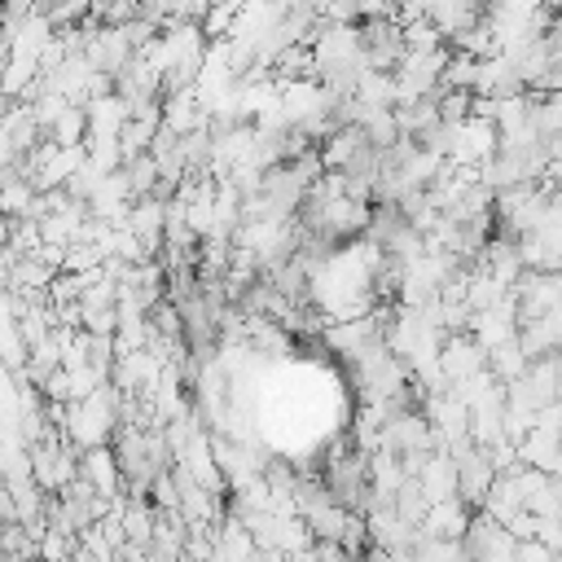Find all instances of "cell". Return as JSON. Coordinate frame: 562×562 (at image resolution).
I'll use <instances>...</instances> for the list:
<instances>
[{
    "label": "cell",
    "mask_w": 562,
    "mask_h": 562,
    "mask_svg": "<svg viewBox=\"0 0 562 562\" xmlns=\"http://www.w3.org/2000/svg\"><path fill=\"white\" fill-rule=\"evenodd\" d=\"M496 123L483 114H465L452 123V145H448V162L457 167H483L496 154Z\"/></svg>",
    "instance_id": "1"
},
{
    "label": "cell",
    "mask_w": 562,
    "mask_h": 562,
    "mask_svg": "<svg viewBox=\"0 0 562 562\" xmlns=\"http://www.w3.org/2000/svg\"><path fill=\"white\" fill-rule=\"evenodd\" d=\"M461 549H465L470 558H514V553H518V536H514L501 518L474 509V518H470V527H465V536H461Z\"/></svg>",
    "instance_id": "2"
},
{
    "label": "cell",
    "mask_w": 562,
    "mask_h": 562,
    "mask_svg": "<svg viewBox=\"0 0 562 562\" xmlns=\"http://www.w3.org/2000/svg\"><path fill=\"white\" fill-rule=\"evenodd\" d=\"M79 474H83L105 501L123 496V470H119V457H114L110 443H92V448H83V452H79Z\"/></svg>",
    "instance_id": "3"
},
{
    "label": "cell",
    "mask_w": 562,
    "mask_h": 562,
    "mask_svg": "<svg viewBox=\"0 0 562 562\" xmlns=\"http://www.w3.org/2000/svg\"><path fill=\"white\" fill-rule=\"evenodd\" d=\"M48 140H57V145H83V140H88V105H75V101H70V105L53 119Z\"/></svg>",
    "instance_id": "4"
}]
</instances>
